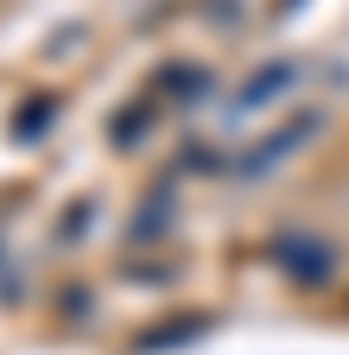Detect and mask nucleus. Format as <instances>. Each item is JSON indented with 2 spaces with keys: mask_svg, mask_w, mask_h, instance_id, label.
<instances>
[{
  "mask_svg": "<svg viewBox=\"0 0 349 355\" xmlns=\"http://www.w3.org/2000/svg\"><path fill=\"white\" fill-rule=\"evenodd\" d=\"M318 127H324V108H305V114H292L286 127H273V133H267V140H260V146H248V153H235L229 165H235L241 178H267V171H273L280 159H292V153H298L305 140H312V133H318Z\"/></svg>",
  "mask_w": 349,
  "mask_h": 355,
  "instance_id": "obj_1",
  "label": "nucleus"
},
{
  "mask_svg": "<svg viewBox=\"0 0 349 355\" xmlns=\"http://www.w3.org/2000/svg\"><path fill=\"white\" fill-rule=\"evenodd\" d=\"M298 76H305V64H292V58H273V64H260L241 89H235V102H229V114L235 121H248V114H260V108H273L286 89H298Z\"/></svg>",
  "mask_w": 349,
  "mask_h": 355,
  "instance_id": "obj_2",
  "label": "nucleus"
},
{
  "mask_svg": "<svg viewBox=\"0 0 349 355\" xmlns=\"http://www.w3.org/2000/svg\"><path fill=\"white\" fill-rule=\"evenodd\" d=\"M273 260H280V273L298 279V286H324L337 273V254L318 241V235H280L273 241Z\"/></svg>",
  "mask_w": 349,
  "mask_h": 355,
  "instance_id": "obj_3",
  "label": "nucleus"
},
{
  "mask_svg": "<svg viewBox=\"0 0 349 355\" xmlns=\"http://www.w3.org/2000/svg\"><path fill=\"white\" fill-rule=\"evenodd\" d=\"M210 89H216V76H210L203 64H165V70H153L146 96H165V102H203Z\"/></svg>",
  "mask_w": 349,
  "mask_h": 355,
  "instance_id": "obj_4",
  "label": "nucleus"
},
{
  "mask_svg": "<svg viewBox=\"0 0 349 355\" xmlns=\"http://www.w3.org/2000/svg\"><path fill=\"white\" fill-rule=\"evenodd\" d=\"M51 121H58V96H26L13 114V140H38V133H51Z\"/></svg>",
  "mask_w": 349,
  "mask_h": 355,
  "instance_id": "obj_5",
  "label": "nucleus"
},
{
  "mask_svg": "<svg viewBox=\"0 0 349 355\" xmlns=\"http://www.w3.org/2000/svg\"><path fill=\"white\" fill-rule=\"evenodd\" d=\"M203 330H210L203 318H178V324H165V330H146L134 349H165V343H185V336H203Z\"/></svg>",
  "mask_w": 349,
  "mask_h": 355,
  "instance_id": "obj_6",
  "label": "nucleus"
},
{
  "mask_svg": "<svg viewBox=\"0 0 349 355\" xmlns=\"http://www.w3.org/2000/svg\"><path fill=\"white\" fill-rule=\"evenodd\" d=\"M292 7H298V0H280V13H292Z\"/></svg>",
  "mask_w": 349,
  "mask_h": 355,
  "instance_id": "obj_7",
  "label": "nucleus"
}]
</instances>
